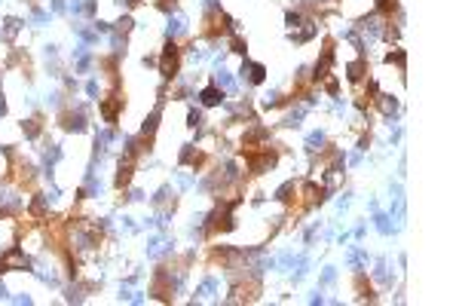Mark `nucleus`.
<instances>
[{
  "label": "nucleus",
  "instance_id": "f257e3e1",
  "mask_svg": "<svg viewBox=\"0 0 459 306\" xmlns=\"http://www.w3.org/2000/svg\"><path fill=\"white\" fill-rule=\"evenodd\" d=\"M175 70H178V46L169 43L163 52V76H175Z\"/></svg>",
  "mask_w": 459,
  "mask_h": 306
},
{
  "label": "nucleus",
  "instance_id": "f03ea898",
  "mask_svg": "<svg viewBox=\"0 0 459 306\" xmlns=\"http://www.w3.org/2000/svg\"><path fill=\"white\" fill-rule=\"evenodd\" d=\"M220 101V92L217 89H205L202 92V104H217Z\"/></svg>",
  "mask_w": 459,
  "mask_h": 306
},
{
  "label": "nucleus",
  "instance_id": "7ed1b4c3",
  "mask_svg": "<svg viewBox=\"0 0 459 306\" xmlns=\"http://www.w3.org/2000/svg\"><path fill=\"white\" fill-rule=\"evenodd\" d=\"M251 80H254V83L263 80V67H260V64H251Z\"/></svg>",
  "mask_w": 459,
  "mask_h": 306
}]
</instances>
